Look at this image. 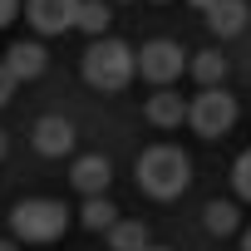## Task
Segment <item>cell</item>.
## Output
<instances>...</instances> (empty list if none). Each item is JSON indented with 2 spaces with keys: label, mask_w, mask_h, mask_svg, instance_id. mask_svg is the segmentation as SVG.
Instances as JSON below:
<instances>
[{
  "label": "cell",
  "mask_w": 251,
  "mask_h": 251,
  "mask_svg": "<svg viewBox=\"0 0 251 251\" xmlns=\"http://www.w3.org/2000/svg\"><path fill=\"white\" fill-rule=\"evenodd\" d=\"M187 182H192V163H187V153H182V148L158 143V148L138 153V187H143L148 197L173 202L177 192H187Z\"/></svg>",
  "instance_id": "6da1fadb"
},
{
  "label": "cell",
  "mask_w": 251,
  "mask_h": 251,
  "mask_svg": "<svg viewBox=\"0 0 251 251\" xmlns=\"http://www.w3.org/2000/svg\"><path fill=\"white\" fill-rule=\"evenodd\" d=\"M138 74V50H128L123 40H94L84 50V79L99 89V94H118L128 89Z\"/></svg>",
  "instance_id": "7a4b0ae2"
},
{
  "label": "cell",
  "mask_w": 251,
  "mask_h": 251,
  "mask_svg": "<svg viewBox=\"0 0 251 251\" xmlns=\"http://www.w3.org/2000/svg\"><path fill=\"white\" fill-rule=\"evenodd\" d=\"M64 226H69V207L54 202V197H25V202H15V212H10V231H15L20 241H35V246L59 241Z\"/></svg>",
  "instance_id": "3957f363"
},
{
  "label": "cell",
  "mask_w": 251,
  "mask_h": 251,
  "mask_svg": "<svg viewBox=\"0 0 251 251\" xmlns=\"http://www.w3.org/2000/svg\"><path fill=\"white\" fill-rule=\"evenodd\" d=\"M187 123L202 138H222V133H231V123H236V99L226 89H202L187 103Z\"/></svg>",
  "instance_id": "277c9868"
},
{
  "label": "cell",
  "mask_w": 251,
  "mask_h": 251,
  "mask_svg": "<svg viewBox=\"0 0 251 251\" xmlns=\"http://www.w3.org/2000/svg\"><path fill=\"white\" fill-rule=\"evenodd\" d=\"M138 74H143L148 84L168 89V84L182 74V45H173V40H148V45L138 50Z\"/></svg>",
  "instance_id": "5b68a950"
},
{
  "label": "cell",
  "mask_w": 251,
  "mask_h": 251,
  "mask_svg": "<svg viewBox=\"0 0 251 251\" xmlns=\"http://www.w3.org/2000/svg\"><path fill=\"white\" fill-rule=\"evenodd\" d=\"M25 15L40 35H64L79 20V0H25Z\"/></svg>",
  "instance_id": "8992f818"
},
{
  "label": "cell",
  "mask_w": 251,
  "mask_h": 251,
  "mask_svg": "<svg viewBox=\"0 0 251 251\" xmlns=\"http://www.w3.org/2000/svg\"><path fill=\"white\" fill-rule=\"evenodd\" d=\"M69 148H74V123L59 118V113H45V118L35 123V153H45V158H64Z\"/></svg>",
  "instance_id": "52a82bcc"
},
{
  "label": "cell",
  "mask_w": 251,
  "mask_h": 251,
  "mask_svg": "<svg viewBox=\"0 0 251 251\" xmlns=\"http://www.w3.org/2000/svg\"><path fill=\"white\" fill-rule=\"evenodd\" d=\"M69 182H74L84 197H103V192H108V182H113V168H108V158H103V153H84V158L74 163Z\"/></svg>",
  "instance_id": "ba28073f"
},
{
  "label": "cell",
  "mask_w": 251,
  "mask_h": 251,
  "mask_svg": "<svg viewBox=\"0 0 251 251\" xmlns=\"http://www.w3.org/2000/svg\"><path fill=\"white\" fill-rule=\"evenodd\" d=\"M45 64H50V50H45L40 40H15V45L5 50V69H10L15 79H40Z\"/></svg>",
  "instance_id": "9c48e42d"
},
{
  "label": "cell",
  "mask_w": 251,
  "mask_h": 251,
  "mask_svg": "<svg viewBox=\"0 0 251 251\" xmlns=\"http://www.w3.org/2000/svg\"><path fill=\"white\" fill-rule=\"evenodd\" d=\"M202 15H207V25L226 40V35H241V30H246V15H251V10H246V0H217V5L202 10Z\"/></svg>",
  "instance_id": "30bf717a"
},
{
  "label": "cell",
  "mask_w": 251,
  "mask_h": 251,
  "mask_svg": "<svg viewBox=\"0 0 251 251\" xmlns=\"http://www.w3.org/2000/svg\"><path fill=\"white\" fill-rule=\"evenodd\" d=\"M148 123L153 128H177V123L187 118V103H182V94H173V89H163V94H153L148 99Z\"/></svg>",
  "instance_id": "8fae6325"
},
{
  "label": "cell",
  "mask_w": 251,
  "mask_h": 251,
  "mask_svg": "<svg viewBox=\"0 0 251 251\" xmlns=\"http://www.w3.org/2000/svg\"><path fill=\"white\" fill-rule=\"evenodd\" d=\"M108 251H148V226L118 217V222L108 226Z\"/></svg>",
  "instance_id": "7c38bea8"
},
{
  "label": "cell",
  "mask_w": 251,
  "mask_h": 251,
  "mask_svg": "<svg viewBox=\"0 0 251 251\" xmlns=\"http://www.w3.org/2000/svg\"><path fill=\"white\" fill-rule=\"evenodd\" d=\"M192 79H197L202 89H222V84H226V54L202 50V54L192 59Z\"/></svg>",
  "instance_id": "4fadbf2b"
},
{
  "label": "cell",
  "mask_w": 251,
  "mask_h": 251,
  "mask_svg": "<svg viewBox=\"0 0 251 251\" xmlns=\"http://www.w3.org/2000/svg\"><path fill=\"white\" fill-rule=\"evenodd\" d=\"M202 226L212 231V236H226V231H236L241 226V212H236V202H207V212H202Z\"/></svg>",
  "instance_id": "5bb4252c"
},
{
  "label": "cell",
  "mask_w": 251,
  "mask_h": 251,
  "mask_svg": "<svg viewBox=\"0 0 251 251\" xmlns=\"http://www.w3.org/2000/svg\"><path fill=\"white\" fill-rule=\"evenodd\" d=\"M108 5L103 0H79V20H74V30H84V35H94V40H103V30H108Z\"/></svg>",
  "instance_id": "9a60e30c"
},
{
  "label": "cell",
  "mask_w": 251,
  "mask_h": 251,
  "mask_svg": "<svg viewBox=\"0 0 251 251\" xmlns=\"http://www.w3.org/2000/svg\"><path fill=\"white\" fill-rule=\"evenodd\" d=\"M79 222H84L89 231H108V226L118 222V207H113L108 197H89V202L79 207Z\"/></svg>",
  "instance_id": "2e32d148"
},
{
  "label": "cell",
  "mask_w": 251,
  "mask_h": 251,
  "mask_svg": "<svg viewBox=\"0 0 251 251\" xmlns=\"http://www.w3.org/2000/svg\"><path fill=\"white\" fill-rule=\"evenodd\" d=\"M231 187H236L241 202H251V148L236 158V168H231Z\"/></svg>",
  "instance_id": "e0dca14e"
},
{
  "label": "cell",
  "mask_w": 251,
  "mask_h": 251,
  "mask_svg": "<svg viewBox=\"0 0 251 251\" xmlns=\"http://www.w3.org/2000/svg\"><path fill=\"white\" fill-rule=\"evenodd\" d=\"M15 84H20V79H15V74L5 69V59H0V103H10V94H15Z\"/></svg>",
  "instance_id": "ac0fdd59"
},
{
  "label": "cell",
  "mask_w": 251,
  "mask_h": 251,
  "mask_svg": "<svg viewBox=\"0 0 251 251\" xmlns=\"http://www.w3.org/2000/svg\"><path fill=\"white\" fill-rule=\"evenodd\" d=\"M15 15H20V0H0V30H5Z\"/></svg>",
  "instance_id": "d6986e66"
},
{
  "label": "cell",
  "mask_w": 251,
  "mask_h": 251,
  "mask_svg": "<svg viewBox=\"0 0 251 251\" xmlns=\"http://www.w3.org/2000/svg\"><path fill=\"white\" fill-rule=\"evenodd\" d=\"M241 251H251V226H246V231H241Z\"/></svg>",
  "instance_id": "ffe728a7"
},
{
  "label": "cell",
  "mask_w": 251,
  "mask_h": 251,
  "mask_svg": "<svg viewBox=\"0 0 251 251\" xmlns=\"http://www.w3.org/2000/svg\"><path fill=\"white\" fill-rule=\"evenodd\" d=\"M5 148H10V138H5V128H0V158H5Z\"/></svg>",
  "instance_id": "44dd1931"
},
{
  "label": "cell",
  "mask_w": 251,
  "mask_h": 251,
  "mask_svg": "<svg viewBox=\"0 0 251 251\" xmlns=\"http://www.w3.org/2000/svg\"><path fill=\"white\" fill-rule=\"evenodd\" d=\"M192 5H197V10H212V5H217V0H192Z\"/></svg>",
  "instance_id": "7402d4cb"
},
{
  "label": "cell",
  "mask_w": 251,
  "mask_h": 251,
  "mask_svg": "<svg viewBox=\"0 0 251 251\" xmlns=\"http://www.w3.org/2000/svg\"><path fill=\"white\" fill-rule=\"evenodd\" d=\"M0 251H20V246H15V241H0Z\"/></svg>",
  "instance_id": "603a6c76"
},
{
  "label": "cell",
  "mask_w": 251,
  "mask_h": 251,
  "mask_svg": "<svg viewBox=\"0 0 251 251\" xmlns=\"http://www.w3.org/2000/svg\"><path fill=\"white\" fill-rule=\"evenodd\" d=\"M148 251H163V246H148Z\"/></svg>",
  "instance_id": "cb8c5ba5"
}]
</instances>
